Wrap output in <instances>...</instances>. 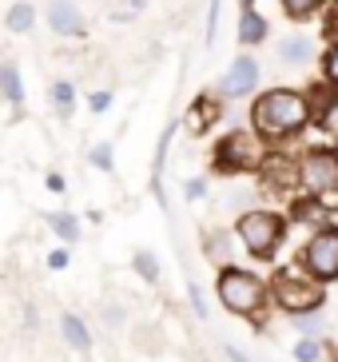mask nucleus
Returning <instances> with one entry per match:
<instances>
[{"mask_svg": "<svg viewBox=\"0 0 338 362\" xmlns=\"http://www.w3.org/2000/svg\"><path fill=\"white\" fill-rule=\"evenodd\" d=\"M307 124V100L295 92H271L255 104V128L267 136H286Z\"/></svg>", "mask_w": 338, "mask_h": 362, "instance_id": "f257e3e1", "label": "nucleus"}, {"mask_svg": "<svg viewBox=\"0 0 338 362\" xmlns=\"http://www.w3.org/2000/svg\"><path fill=\"white\" fill-rule=\"evenodd\" d=\"M219 298H223V307L235 310V315H251V310L263 303V283H259L251 271L227 267L219 275Z\"/></svg>", "mask_w": 338, "mask_h": 362, "instance_id": "f03ea898", "label": "nucleus"}, {"mask_svg": "<svg viewBox=\"0 0 338 362\" xmlns=\"http://www.w3.org/2000/svg\"><path fill=\"white\" fill-rule=\"evenodd\" d=\"M239 239H243L247 251H255V255H271L279 247V239H283V219L271 211H251L239 219Z\"/></svg>", "mask_w": 338, "mask_h": 362, "instance_id": "7ed1b4c3", "label": "nucleus"}, {"mask_svg": "<svg viewBox=\"0 0 338 362\" xmlns=\"http://www.w3.org/2000/svg\"><path fill=\"white\" fill-rule=\"evenodd\" d=\"M275 298H279V307L291 310V315H307V310L322 307V291H318L315 283L295 279V275H279L275 279Z\"/></svg>", "mask_w": 338, "mask_h": 362, "instance_id": "20e7f679", "label": "nucleus"}, {"mask_svg": "<svg viewBox=\"0 0 338 362\" xmlns=\"http://www.w3.org/2000/svg\"><path fill=\"white\" fill-rule=\"evenodd\" d=\"M307 267L318 279H338V231H322L307 243Z\"/></svg>", "mask_w": 338, "mask_h": 362, "instance_id": "39448f33", "label": "nucleus"}, {"mask_svg": "<svg viewBox=\"0 0 338 362\" xmlns=\"http://www.w3.org/2000/svg\"><path fill=\"white\" fill-rule=\"evenodd\" d=\"M303 183H307L310 192H327L338 183V156L334 151H310L307 160H303Z\"/></svg>", "mask_w": 338, "mask_h": 362, "instance_id": "423d86ee", "label": "nucleus"}, {"mask_svg": "<svg viewBox=\"0 0 338 362\" xmlns=\"http://www.w3.org/2000/svg\"><path fill=\"white\" fill-rule=\"evenodd\" d=\"M219 160V171H231V168H255V139L247 132H231V136L219 144L215 151Z\"/></svg>", "mask_w": 338, "mask_h": 362, "instance_id": "0eeeda50", "label": "nucleus"}, {"mask_svg": "<svg viewBox=\"0 0 338 362\" xmlns=\"http://www.w3.org/2000/svg\"><path fill=\"white\" fill-rule=\"evenodd\" d=\"M255 80H259V64L243 56V60H235L231 72L223 76V92H227V96H243V92L255 88Z\"/></svg>", "mask_w": 338, "mask_h": 362, "instance_id": "6e6552de", "label": "nucleus"}, {"mask_svg": "<svg viewBox=\"0 0 338 362\" xmlns=\"http://www.w3.org/2000/svg\"><path fill=\"white\" fill-rule=\"evenodd\" d=\"M219 112H223V104L219 100H195L191 104V112H187V128H191V136H203V132L211 128L215 119H219Z\"/></svg>", "mask_w": 338, "mask_h": 362, "instance_id": "1a4fd4ad", "label": "nucleus"}, {"mask_svg": "<svg viewBox=\"0 0 338 362\" xmlns=\"http://www.w3.org/2000/svg\"><path fill=\"white\" fill-rule=\"evenodd\" d=\"M52 28L60 36H80V16H76V4L72 0H52Z\"/></svg>", "mask_w": 338, "mask_h": 362, "instance_id": "9d476101", "label": "nucleus"}, {"mask_svg": "<svg viewBox=\"0 0 338 362\" xmlns=\"http://www.w3.org/2000/svg\"><path fill=\"white\" fill-rule=\"evenodd\" d=\"M263 180L271 183V187H279V192H286V187H291L295 180H303V175H295V168H291L286 160H279V156H271V160L263 163Z\"/></svg>", "mask_w": 338, "mask_h": 362, "instance_id": "9b49d317", "label": "nucleus"}, {"mask_svg": "<svg viewBox=\"0 0 338 362\" xmlns=\"http://www.w3.org/2000/svg\"><path fill=\"white\" fill-rule=\"evenodd\" d=\"M60 330H64V339L72 342V346H76L80 354H88V351H92V339H88V327H84L80 319H76V315H64V319H60Z\"/></svg>", "mask_w": 338, "mask_h": 362, "instance_id": "f8f14e48", "label": "nucleus"}, {"mask_svg": "<svg viewBox=\"0 0 338 362\" xmlns=\"http://www.w3.org/2000/svg\"><path fill=\"white\" fill-rule=\"evenodd\" d=\"M267 36V21L263 16H255L251 8H243V21H239V40L243 44H259Z\"/></svg>", "mask_w": 338, "mask_h": 362, "instance_id": "ddd939ff", "label": "nucleus"}, {"mask_svg": "<svg viewBox=\"0 0 338 362\" xmlns=\"http://www.w3.org/2000/svg\"><path fill=\"white\" fill-rule=\"evenodd\" d=\"M0 84H4V96H8L12 107H21L24 104V92H21V76H16V68L4 64L0 68Z\"/></svg>", "mask_w": 338, "mask_h": 362, "instance_id": "4468645a", "label": "nucleus"}, {"mask_svg": "<svg viewBox=\"0 0 338 362\" xmlns=\"http://www.w3.org/2000/svg\"><path fill=\"white\" fill-rule=\"evenodd\" d=\"M32 21H36V16H32V4H12L4 24H8L12 33H32Z\"/></svg>", "mask_w": 338, "mask_h": 362, "instance_id": "2eb2a0df", "label": "nucleus"}, {"mask_svg": "<svg viewBox=\"0 0 338 362\" xmlns=\"http://www.w3.org/2000/svg\"><path fill=\"white\" fill-rule=\"evenodd\" d=\"M279 56H283L286 64H303V60L310 56V44L307 40H286L283 48H279Z\"/></svg>", "mask_w": 338, "mask_h": 362, "instance_id": "dca6fc26", "label": "nucleus"}, {"mask_svg": "<svg viewBox=\"0 0 338 362\" xmlns=\"http://www.w3.org/2000/svg\"><path fill=\"white\" fill-rule=\"evenodd\" d=\"M48 223H52V231L60 235V239H76V219L72 215H48Z\"/></svg>", "mask_w": 338, "mask_h": 362, "instance_id": "f3484780", "label": "nucleus"}, {"mask_svg": "<svg viewBox=\"0 0 338 362\" xmlns=\"http://www.w3.org/2000/svg\"><path fill=\"white\" fill-rule=\"evenodd\" d=\"M283 8L291 12V16H298V21H303V16H310V12L318 8V0H283Z\"/></svg>", "mask_w": 338, "mask_h": 362, "instance_id": "a211bd4d", "label": "nucleus"}, {"mask_svg": "<svg viewBox=\"0 0 338 362\" xmlns=\"http://www.w3.org/2000/svg\"><path fill=\"white\" fill-rule=\"evenodd\" d=\"M52 100H56V107H60L64 116L72 112V84H56L52 88Z\"/></svg>", "mask_w": 338, "mask_h": 362, "instance_id": "6ab92c4d", "label": "nucleus"}, {"mask_svg": "<svg viewBox=\"0 0 338 362\" xmlns=\"http://www.w3.org/2000/svg\"><path fill=\"white\" fill-rule=\"evenodd\" d=\"M295 358L298 362H318V358H322V351H318V342H298V351H295Z\"/></svg>", "mask_w": 338, "mask_h": 362, "instance_id": "aec40b11", "label": "nucleus"}, {"mask_svg": "<svg viewBox=\"0 0 338 362\" xmlns=\"http://www.w3.org/2000/svg\"><path fill=\"white\" fill-rule=\"evenodd\" d=\"M92 163H95V168H104V171H112V148L100 144V148L92 151Z\"/></svg>", "mask_w": 338, "mask_h": 362, "instance_id": "412c9836", "label": "nucleus"}, {"mask_svg": "<svg viewBox=\"0 0 338 362\" xmlns=\"http://www.w3.org/2000/svg\"><path fill=\"white\" fill-rule=\"evenodd\" d=\"M136 267L144 279H156V263H151V255H136Z\"/></svg>", "mask_w": 338, "mask_h": 362, "instance_id": "4be33fe9", "label": "nucleus"}, {"mask_svg": "<svg viewBox=\"0 0 338 362\" xmlns=\"http://www.w3.org/2000/svg\"><path fill=\"white\" fill-rule=\"evenodd\" d=\"M48 267H52V271L68 267V251H52V255H48Z\"/></svg>", "mask_w": 338, "mask_h": 362, "instance_id": "5701e85b", "label": "nucleus"}, {"mask_svg": "<svg viewBox=\"0 0 338 362\" xmlns=\"http://www.w3.org/2000/svg\"><path fill=\"white\" fill-rule=\"evenodd\" d=\"M327 72H330V80H338V48L327 52Z\"/></svg>", "mask_w": 338, "mask_h": 362, "instance_id": "b1692460", "label": "nucleus"}, {"mask_svg": "<svg viewBox=\"0 0 338 362\" xmlns=\"http://www.w3.org/2000/svg\"><path fill=\"white\" fill-rule=\"evenodd\" d=\"M298 215H303V219H318V215H322V207H315V203H303V207H298Z\"/></svg>", "mask_w": 338, "mask_h": 362, "instance_id": "393cba45", "label": "nucleus"}, {"mask_svg": "<svg viewBox=\"0 0 338 362\" xmlns=\"http://www.w3.org/2000/svg\"><path fill=\"white\" fill-rule=\"evenodd\" d=\"M107 100H112L107 92H95V96H92V112H104V107H107Z\"/></svg>", "mask_w": 338, "mask_h": 362, "instance_id": "a878e982", "label": "nucleus"}, {"mask_svg": "<svg viewBox=\"0 0 338 362\" xmlns=\"http://www.w3.org/2000/svg\"><path fill=\"white\" fill-rule=\"evenodd\" d=\"M187 195H191V199H199V195H203V183H199V180L187 183Z\"/></svg>", "mask_w": 338, "mask_h": 362, "instance_id": "bb28decb", "label": "nucleus"}]
</instances>
